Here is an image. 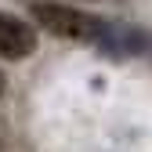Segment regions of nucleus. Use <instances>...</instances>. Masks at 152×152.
Returning <instances> with one entry per match:
<instances>
[{
  "instance_id": "nucleus-1",
  "label": "nucleus",
  "mask_w": 152,
  "mask_h": 152,
  "mask_svg": "<svg viewBox=\"0 0 152 152\" xmlns=\"http://www.w3.org/2000/svg\"><path fill=\"white\" fill-rule=\"evenodd\" d=\"M33 18L40 22L47 33L65 36V40H98L102 36V22L87 11H76L69 4H36Z\"/></svg>"
},
{
  "instance_id": "nucleus-2",
  "label": "nucleus",
  "mask_w": 152,
  "mask_h": 152,
  "mask_svg": "<svg viewBox=\"0 0 152 152\" xmlns=\"http://www.w3.org/2000/svg\"><path fill=\"white\" fill-rule=\"evenodd\" d=\"M36 47V33L29 22H22V18L15 15H4L0 11V58H26V54H33Z\"/></svg>"
},
{
  "instance_id": "nucleus-3",
  "label": "nucleus",
  "mask_w": 152,
  "mask_h": 152,
  "mask_svg": "<svg viewBox=\"0 0 152 152\" xmlns=\"http://www.w3.org/2000/svg\"><path fill=\"white\" fill-rule=\"evenodd\" d=\"M0 94H4V76H0Z\"/></svg>"
}]
</instances>
